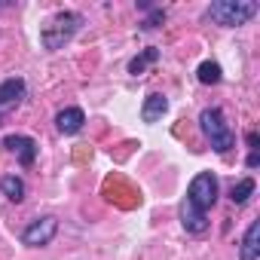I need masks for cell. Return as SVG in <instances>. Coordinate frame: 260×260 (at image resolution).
I'll return each instance as SVG.
<instances>
[{"instance_id": "cell-6", "label": "cell", "mask_w": 260, "mask_h": 260, "mask_svg": "<svg viewBox=\"0 0 260 260\" xmlns=\"http://www.w3.org/2000/svg\"><path fill=\"white\" fill-rule=\"evenodd\" d=\"M4 147L19 159L22 169L34 166V162H37V153H40V147H37V141H34L31 135H7V138H4Z\"/></svg>"}, {"instance_id": "cell-7", "label": "cell", "mask_w": 260, "mask_h": 260, "mask_svg": "<svg viewBox=\"0 0 260 260\" xmlns=\"http://www.w3.org/2000/svg\"><path fill=\"white\" fill-rule=\"evenodd\" d=\"M28 98V83L22 77H7L0 83V110H13Z\"/></svg>"}, {"instance_id": "cell-12", "label": "cell", "mask_w": 260, "mask_h": 260, "mask_svg": "<svg viewBox=\"0 0 260 260\" xmlns=\"http://www.w3.org/2000/svg\"><path fill=\"white\" fill-rule=\"evenodd\" d=\"M0 193H4L10 202H25V193H28V187H25V181L19 178V175H4L0 178Z\"/></svg>"}, {"instance_id": "cell-13", "label": "cell", "mask_w": 260, "mask_h": 260, "mask_svg": "<svg viewBox=\"0 0 260 260\" xmlns=\"http://www.w3.org/2000/svg\"><path fill=\"white\" fill-rule=\"evenodd\" d=\"M159 61V49L156 46H147V49H141L132 61H128V74L132 77H141V74H147V68H153Z\"/></svg>"}, {"instance_id": "cell-4", "label": "cell", "mask_w": 260, "mask_h": 260, "mask_svg": "<svg viewBox=\"0 0 260 260\" xmlns=\"http://www.w3.org/2000/svg\"><path fill=\"white\" fill-rule=\"evenodd\" d=\"M217 175L214 172H199L193 181H190V187H187V196H184V202L190 205V208H196L199 214H208L211 208H214V202H217Z\"/></svg>"}, {"instance_id": "cell-15", "label": "cell", "mask_w": 260, "mask_h": 260, "mask_svg": "<svg viewBox=\"0 0 260 260\" xmlns=\"http://www.w3.org/2000/svg\"><path fill=\"white\" fill-rule=\"evenodd\" d=\"M196 80H199L202 86H217V83L223 80V71H220L217 61H202V64L196 68Z\"/></svg>"}, {"instance_id": "cell-8", "label": "cell", "mask_w": 260, "mask_h": 260, "mask_svg": "<svg viewBox=\"0 0 260 260\" xmlns=\"http://www.w3.org/2000/svg\"><path fill=\"white\" fill-rule=\"evenodd\" d=\"M83 125H86V113L80 107H64L55 113V128L61 135H77L83 132Z\"/></svg>"}, {"instance_id": "cell-3", "label": "cell", "mask_w": 260, "mask_h": 260, "mask_svg": "<svg viewBox=\"0 0 260 260\" xmlns=\"http://www.w3.org/2000/svg\"><path fill=\"white\" fill-rule=\"evenodd\" d=\"M257 13H260V7L254 0H217V4H211L205 10V19L220 25V28H242Z\"/></svg>"}, {"instance_id": "cell-14", "label": "cell", "mask_w": 260, "mask_h": 260, "mask_svg": "<svg viewBox=\"0 0 260 260\" xmlns=\"http://www.w3.org/2000/svg\"><path fill=\"white\" fill-rule=\"evenodd\" d=\"M254 190H257L254 178H242V181H236V184L230 187V202H233V205H245V202L254 196Z\"/></svg>"}, {"instance_id": "cell-17", "label": "cell", "mask_w": 260, "mask_h": 260, "mask_svg": "<svg viewBox=\"0 0 260 260\" xmlns=\"http://www.w3.org/2000/svg\"><path fill=\"white\" fill-rule=\"evenodd\" d=\"M245 166H248V169H257V166H260V153H257V150H251V153H248V159H245Z\"/></svg>"}, {"instance_id": "cell-18", "label": "cell", "mask_w": 260, "mask_h": 260, "mask_svg": "<svg viewBox=\"0 0 260 260\" xmlns=\"http://www.w3.org/2000/svg\"><path fill=\"white\" fill-rule=\"evenodd\" d=\"M257 141H260L257 132H248V147H251V150H257Z\"/></svg>"}, {"instance_id": "cell-9", "label": "cell", "mask_w": 260, "mask_h": 260, "mask_svg": "<svg viewBox=\"0 0 260 260\" xmlns=\"http://www.w3.org/2000/svg\"><path fill=\"white\" fill-rule=\"evenodd\" d=\"M257 257H260V220H251L239 242V260H257Z\"/></svg>"}, {"instance_id": "cell-16", "label": "cell", "mask_w": 260, "mask_h": 260, "mask_svg": "<svg viewBox=\"0 0 260 260\" xmlns=\"http://www.w3.org/2000/svg\"><path fill=\"white\" fill-rule=\"evenodd\" d=\"M162 22H166V10H162V7H153L150 16L141 22V31H153V28H159Z\"/></svg>"}, {"instance_id": "cell-10", "label": "cell", "mask_w": 260, "mask_h": 260, "mask_svg": "<svg viewBox=\"0 0 260 260\" xmlns=\"http://www.w3.org/2000/svg\"><path fill=\"white\" fill-rule=\"evenodd\" d=\"M166 110H169V98L162 92H150L144 98V104H141V119L144 122H156V119L166 116Z\"/></svg>"}, {"instance_id": "cell-1", "label": "cell", "mask_w": 260, "mask_h": 260, "mask_svg": "<svg viewBox=\"0 0 260 260\" xmlns=\"http://www.w3.org/2000/svg\"><path fill=\"white\" fill-rule=\"evenodd\" d=\"M83 13H77V10H61V13H55L43 28H40V46L46 49V52H58V49H64L77 34H80V28H83Z\"/></svg>"}, {"instance_id": "cell-5", "label": "cell", "mask_w": 260, "mask_h": 260, "mask_svg": "<svg viewBox=\"0 0 260 260\" xmlns=\"http://www.w3.org/2000/svg\"><path fill=\"white\" fill-rule=\"evenodd\" d=\"M55 233H58V217H52V214L34 217V220L22 230V245H28V248H43V245H49V242L55 239Z\"/></svg>"}, {"instance_id": "cell-2", "label": "cell", "mask_w": 260, "mask_h": 260, "mask_svg": "<svg viewBox=\"0 0 260 260\" xmlns=\"http://www.w3.org/2000/svg\"><path fill=\"white\" fill-rule=\"evenodd\" d=\"M199 128H202V135H205V141L211 144L214 153L223 156V153H230L236 147V135H233V128H230L220 107H205L199 113Z\"/></svg>"}, {"instance_id": "cell-11", "label": "cell", "mask_w": 260, "mask_h": 260, "mask_svg": "<svg viewBox=\"0 0 260 260\" xmlns=\"http://www.w3.org/2000/svg\"><path fill=\"white\" fill-rule=\"evenodd\" d=\"M178 217H181V226H184L187 233H193V236H199V233H205V230H208V214H199V211H196V208H190L187 202H181Z\"/></svg>"}]
</instances>
